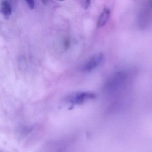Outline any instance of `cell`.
Returning <instances> with one entry per match:
<instances>
[{
  "mask_svg": "<svg viewBox=\"0 0 152 152\" xmlns=\"http://www.w3.org/2000/svg\"><path fill=\"white\" fill-rule=\"evenodd\" d=\"M104 56L102 53H98L91 58L82 67V71L90 72L96 68L102 63Z\"/></svg>",
  "mask_w": 152,
  "mask_h": 152,
  "instance_id": "6da1fadb",
  "label": "cell"
},
{
  "mask_svg": "<svg viewBox=\"0 0 152 152\" xmlns=\"http://www.w3.org/2000/svg\"><path fill=\"white\" fill-rule=\"evenodd\" d=\"M95 97V94L91 92H80L72 96L70 99V102L73 104H81L86 100L94 99Z\"/></svg>",
  "mask_w": 152,
  "mask_h": 152,
  "instance_id": "7a4b0ae2",
  "label": "cell"
},
{
  "mask_svg": "<svg viewBox=\"0 0 152 152\" xmlns=\"http://www.w3.org/2000/svg\"><path fill=\"white\" fill-rule=\"evenodd\" d=\"M111 11L108 8H105L100 14L97 21V26L101 27L104 26L107 22L110 16Z\"/></svg>",
  "mask_w": 152,
  "mask_h": 152,
  "instance_id": "3957f363",
  "label": "cell"
},
{
  "mask_svg": "<svg viewBox=\"0 0 152 152\" xmlns=\"http://www.w3.org/2000/svg\"><path fill=\"white\" fill-rule=\"evenodd\" d=\"M1 10L5 15L9 16L11 15L12 9L11 6L8 2L4 1L1 3Z\"/></svg>",
  "mask_w": 152,
  "mask_h": 152,
  "instance_id": "277c9868",
  "label": "cell"
},
{
  "mask_svg": "<svg viewBox=\"0 0 152 152\" xmlns=\"http://www.w3.org/2000/svg\"><path fill=\"white\" fill-rule=\"evenodd\" d=\"M80 2L81 3V6L84 9L88 8L90 5V1H81Z\"/></svg>",
  "mask_w": 152,
  "mask_h": 152,
  "instance_id": "5b68a950",
  "label": "cell"
},
{
  "mask_svg": "<svg viewBox=\"0 0 152 152\" xmlns=\"http://www.w3.org/2000/svg\"><path fill=\"white\" fill-rule=\"evenodd\" d=\"M27 4H28V7H29L31 9H33L34 7V3L33 1H26Z\"/></svg>",
  "mask_w": 152,
  "mask_h": 152,
  "instance_id": "8992f818",
  "label": "cell"
},
{
  "mask_svg": "<svg viewBox=\"0 0 152 152\" xmlns=\"http://www.w3.org/2000/svg\"><path fill=\"white\" fill-rule=\"evenodd\" d=\"M70 42L69 39H66L64 42V46L66 49H67L70 47Z\"/></svg>",
  "mask_w": 152,
  "mask_h": 152,
  "instance_id": "52a82bcc",
  "label": "cell"
}]
</instances>
